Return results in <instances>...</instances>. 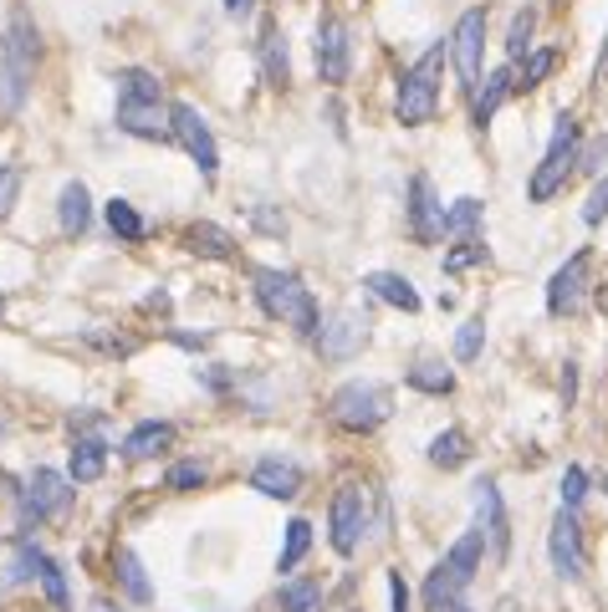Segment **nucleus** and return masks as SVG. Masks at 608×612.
<instances>
[{
    "mask_svg": "<svg viewBox=\"0 0 608 612\" xmlns=\"http://www.w3.org/2000/svg\"><path fill=\"white\" fill-rule=\"evenodd\" d=\"M119 128L149 143H170L174 138V102H164V87L153 72L128 66L119 72Z\"/></svg>",
    "mask_w": 608,
    "mask_h": 612,
    "instance_id": "1",
    "label": "nucleus"
},
{
    "mask_svg": "<svg viewBox=\"0 0 608 612\" xmlns=\"http://www.w3.org/2000/svg\"><path fill=\"white\" fill-rule=\"evenodd\" d=\"M36 57H41L36 21L26 5H16L11 21H5V36H0V113H21L26 108L36 83Z\"/></svg>",
    "mask_w": 608,
    "mask_h": 612,
    "instance_id": "2",
    "label": "nucleus"
},
{
    "mask_svg": "<svg viewBox=\"0 0 608 612\" xmlns=\"http://www.w3.org/2000/svg\"><path fill=\"white\" fill-rule=\"evenodd\" d=\"M251 291H256V301H261V312H266L271 322L291 327L297 337H318L322 332V312H318V301H312V291L302 286V276L276 271V265H256Z\"/></svg>",
    "mask_w": 608,
    "mask_h": 612,
    "instance_id": "3",
    "label": "nucleus"
},
{
    "mask_svg": "<svg viewBox=\"0 0 608 612\" xmlns=\"http://www.w3.org/2000/svg\"><path fill=\"white\" fill-rule=\"evenodd\" d=\"M445 57H450V36H439L414 66L399 72V92H394V117L405 128H424L439 113V77H445Z\"/></svg>",
    "mask_w": 608,
    "mask_h": 612,
    "instance_id": "4",
    "label": "nucleus"
},
{
    "mask_svg": "<svg viewBox=\"0 0 608 612\" xmlns=\"http://www.w3.org/2000/svg\"><path fill=\"white\" fill-rule=\"evenodd\" d=\"M578 153H583L578 117L573 113H558V128H553L547 149H542V164L532 168V179H526V199H532V204H547V199L558 195L562 184L578 174Z\"/></svg>",
    "mask_w": 608,
    "mask_h": 612,
    "instance_id": "5",
    "label": "nucleus"
},
{
    "mask_svg": "<svg viewBox=\"0 0 608 612\" xmlns=\"http://www.w3.org/2000/svg\"><path fill=\"white\" fill-rule=\"evenodd\" d=\"M481 557H486V530L475 526L445 551V562H439L435 572H430V582H424V602H430V612H439L445 602L466 597V587H471L475 572H481Z\"/></svg>",
    "mask_w": 608,
    "mask_h": 612,
    "instance_id": "6",
    "label": "nucleus"
},
{
    "mask_svg": "<svg viewBox=\"0 0 608 612\" xmlns=\"http://www.w3.org/2000/svg\"><path fill=\"white\" fill-rule=\"evenodd\" d=\"M327 414H333V424H343V429L369 434V429H379V424L394 414V398H389V388H384V383L353 378V383H343L338 394L327 398Z\"/></svg>",
    "mask_w": 608,
    "mask_h": 612,
    "instance_id": "7",
    "label": "nucleus"
},
{
    "mask_svg": "<svg viewBox=\"0 0 608 612\" xmlns=\"http://www.w3.org/2000/svg\"><path fill=\"white\" fill-rule=\"evenodd\" d=\"M486 5H471L466 16L456 21V32H450V66H456V77L466 92L481 87V57H486Z\"/></svg>",
    "mask_w": 608,
    "mask_h": 612,
    "instance_id": "8",
    "label": "nucleus"
},
{
    "mask_svg": "<svg viewBox=\"0 0 608 612\" xmlns=\"http://www.w3.org/2000/svg\"><path fill=\"white\" fill-rule=\"evenodd\" d=\"M174 143L195 159V168H200L204 184H215L220 174V149H215V133H210V123L200 117V108H189V102H174Z\"/></svg>",
    "mask_w": 608,
    "mask_h": 612,
    "instance_id": "9",
    "label": "nucleus"
},
{
    "mask_svg": "<svg viewBox=\"0 0 608 612\" xmlns=\"http://www.w3.org/2000/svg\"><path fill=\"white\" fill-rule=\"evenodd\" d=\"M327 530H333V551L338 557H353L363 530H369V496L363 485H343L333 496V511H327Z\"/></svg>",
    "mask_w": 608,
    "mask_h": 612,
    "instance_id": "10",
    "label": "nucleus"
},
{
    "mask_svg": "<svg viewBox=\"0 0 608 612\" xmlns=\"http://www.w3.org/2000/svg\"><path fill=\"white\" fill-rule=\"evenodd\" d=\"M445 210H450V204H439L430 174H414L409 189H405V220H409V235H414L420 246L445 240Z\"/></svg>",
    "mask_w": 608,
    "mask_h": 612,
    "instance_id": "11",
    "label": "nucleus"
},
{
    "mask_svg": "<svg viewBox=\"0 0 608 612\" xmlns=\"http://www.w3.org/2000/svg\"><path fill=\"white\" fill-rule=\"evenodd\" d=\"M588 265H593V250H573V255L553 271V282H547V312L553 316L583 312V301H588Z\"/></svg>",
    "mask_w": 608,
    "mask_h": 612,
    "instance_id": "12",
    "label": "nucleus"
},
{
    "mask_svg": "<svg viewBox=\"0 0 608 612\" xmlns=\"http://www.w3.org/2000/svg\"><path fill=\"white\" fill-rule=\"evenodd\" d=\"M322 352V363H348V358H358L363 352V342H369V316L363 312H333L327 322H322V332L312 337Z\"/></svg>",
    "mask_w": 608,
    "mask_h": 612,
    "instance_id": "13",
    "label": "nucleus"
},
{
    "mask_svg": "<svg viewBox=\"0 0 608 612\" xmlns=\"http://www.w3.org/2000/svg\"><path fill=\"white\" fill-rule=\"evenodd\" d=\"M547 562H553V572H558L562 582H578L583 577V526H578V511H568L562 505L558 515H553V530H547Z\"/></svg>",
    "mask_w": 608,
    "mask_h": 612,
    "instance_id": "14",
    "label": "nucleus"
},
{
    "mask_svg": "<svg viewBox=\"0 0 608 612\" xmlns=\"http://www.w3.org/2000/svg\"><path fill=\"white\" fill-rule=\"evenodd\" d=\"M353 72V36L338 16H322L318 21V77L327 87H343Z\"/></svg>",
    "mask_w": 608,
    "mask_h": 612,
    "instance_id": "15",
    "label": "nucleus"
},
{
    "mask_svg": "<svg viewBox=\"0 0 608 612\" xmlns=\"http://www.w3.org/2000/svg\"><path fill=\"white\" fill-rule=\"evenodd\" d=\"M67 500H72L67 475H57V470H36L32 480H26V490H21V515H26V521H51Z\"/></svg>",
    "mask_w": 608,
    "mask_h": 612,
    "instance_id": "16",
    "label": "nucleus"
},
{
    "mask_svg": "<svg viewBox=\"0 0 608 612\" xmlns=\"http://www.w3.org/2000/svg\"><path fill=\"white\" fill-rule=\"evenodd\" d=\"M471 500H475V511H481V530L491 536V551H496V557H507V547H511V521H507V505H501V490H496V480H491V475H481V480L471 485Z\"/></svg>",
    "mask_w": 608,
    "mask_h": 612,
    "instance_id": "17",
    "label": "nucleus"
},
{
    "mask_svg": "<svg viewBox=\"0 0 608 612\" xmlns=\"http://www.w3.org/2000/svg\"><path fill=\"white\" fill-rule=\"evenodd\" d=\"M251 490H261L266 500H291L297 490H302V464L271 454V460H261L251 470Z\"/></svg>",
    "mask_w": 608,
    "mask_h": 612,
    "instance_id": "18",
    "label": "nucleus"
},
{
    "mask_svg": "<svg viewBox=\"0 0 608 612\" xmlns=\"http://www.w3.org/2000/svg\"><path fill=\"white\" fill-rule=\"evenodd\" d=\"M517 92V66H496V72H486V87H475L471 92V117L475 128H486L491 117L501 113V102Z\"/></svg>",
    "mask_w": 608,
    "mask_h": 612,
    "instance_id": "19",
    "label": "nucleus"
},
{
    "mask_svg": "<svg viewBox=\"0 0 608 612\" xmlns=\"http://www.w3.org/2000/svg\"><path fill=\"white\" fill-rule=\"evenodd\" d=\"M21 566H26V577L36 572V582H41V592H47V602L57 612L72 608V592H67V577H62V566L51 562V557H41L36 547H21Z\"/></svg>",
    "mask_w": 608,
    "mask_h": 612,
    "instance_id": "20",
    "label": "nucleus"
},
{
    "mask_svg": "<svg viewBox=\"0 0 608 612\" xmlns=\"http://www.w3.org/2000/svg\"><path fill=\"white\" fill-rule=\"evenodd\" d=\"M363 291L379 301H389L394 312H420L424 307L414 282H409V276H394V271H369V276H363Z\"/></svg>",
    "mask_w": 608,
    "mask_h": 612,
    "instance_id": "21",
    "label": "nucleus"
},
{
    "mask_svg": "<svg viewBox=\"0 0 608 612\" xmlns=\"http://www.w3.org/2000/svg\"><path fill=\"white\" fill-rule=\"evenodd\" d=\"M261 77H266V87L291 83V57H287V36H282V26H266V32H261Z\"/></svg>",
    "mask_w": 608,
    "mask_h": 612,
    "instance_id": "22",
    "label": "nucleus"
},
{
    "mask_svg": "<svg viewBox=\"0 0 608 612\" xmlns=\"http://www.w3.org/2000/svg\"><path fill=\"white\" fill-rule=\"evenodd\" d=\"M185 246L195 250V255H204V261H231V255H236V235L210 225V220H200V225L185 230Z\"/></svg>",
    "mask_w": 608,
    "mask_h": 612,
    "instance_id": "23",
    "label": "nucleus"
},
{
    "mask_svg": "<svg viewBox=\"0 0 608 612\" xmlns=\"http://www.w3.org/2000/svg\"><path fill=\"white\" fill-rule=\"evenodd\" d=\"M174 445V424H164V419H149V424H138L128 439H123V454L128 460H153L159 449Z\"/></svg>",
    "mask_w": 608,
    "mask_h": 612,
    "instance_id": "24",
    "label": "nucleus"
},
{
    "mask_svg": "<svg viewBox=\"0 0 608 612\" xmlns=\"http://www.w3.org/2000/svg\"><path fill=\"white\" fill-rule=\"evenodd\" d=\"M72 480L77 485H92V480H102V470H108V445L102 439H92V434H83L77 445H72Z\"/></svg>",
    "mask_w": 608,
    "mask_h": 612,
    "instance_id": "25",
    "label": "nucleus"
},
{
    "mask_svg": "<svg viewBox=\"0 0 608 612\" xmlns=\"http://www.w3.org/2000/svg\"><path fill=\"white\" fill-rule=\"evenodd\" d=\"M481 220H486V204L481 199H456L450 210H445V240H475L481 235Z\"/></svg>",
    "mask_w": 608,
    "mask_h": 612,
    "instance_id": "26",
    "label": "nucleus"
},
{
    "mask_svg": "<svg viewBox=\"0 0 608 612\" xmlns=\"http://www.w3.org/2000/svg\"><path fill=\"white\" fill-rule=\"evenodd\" d=\"M57 220H62V230L67 235H83L92 225V199H87L83 184H67L62 199H57Z\"/></svg>",
    "mask_w": 608,
    "mask_h": 612,
    "instance_id": "27",
    "label": "nucleus"
},
{
    "mask_svg": "<svg viewBox=\"0 0 608 612\" xmlns=\"http://www.w3.org/2000/svg\"><path fill=\"white\" fill-rule=\"evenodd\" d=\"M553 72H558V51H553V47H532L522 62H517V92H532V87H542L547 77H553Z\"/></svg>",
    "mask_w": 608,
    "mask_h": 612,
    "instance_id": "28",
    "label": "nucleus"
},
{
    "mask_svg": "<svg viewBox=\"0 0 608 612\" xmlns=\"http://www.w3.org/2000/svg\"><path fill=\"white\" fill-rule=\"evenodd\" d=\"M405 383L409 388H414V394H435V398H445V394H456V373H450V367L445 363H430V358H424V363H414L405 373Z\"/></svg>",
    "mask_w": 608,
    "mask_h": 612,
    "instance_id": "29",
    "label": "nucleus"
},
{
    "mask_svg": "<svg viewBox=\"0 0 608 612\" xmlns=\"http://www.w3.org/2000/svg\"><path fill=\"white\" fill-rule=\"evenodd\" d=\"M471 460V439H466V429H445L430 439V464L435 470H460V464Z\"/></svg>",
    "mask_w": 608,
    "mask_h": 612,
    "instance_id": "30",
    "label": "nucleus"
},
{
    "mask_svg": "<svg viewBox=\"0 0 608 612\" xmlns=\"http://www.w3.org/2000/svg\"><path fill=\"white\" fill-rule=\"evenodd\" d=\"M312 551V526H307L302 515L297 521H287V541H282V557H276V572L282 577H291L297 566H302V557Z\"/></svg>",
    "mask_w": 608,
    "mask_h": 612,
    "instance_id": "31",
    "label": "nucleus"
},
{
    "mask_svg": "<svg viewBox=\"0 0 608 612\" xmlns=\"http://www.w3.org/2000/svg\"><path fill=\"white\" fill-rule=\"evenodd\" d=\"M108 230L119 235L123 246H138V240L149 235V225H144V215H138L128 199H108Z\"/></svg>",
    "mask_w": 608,
    "mask_h": 612,
    "instance_id": "32",
    "label": "nucleus"
},
{
    "mask_svg": "<svg viewBox=\"0 0 608 612\" xmlns=\"http://www.w3.org/2000/svg\"><path fill=\"white\" fill-rule=\"evenodd\" d=\"M532 36H537V5H522L517 16H511V26H507V57L511 62H522L526 51H532Z\"/></svg>",
    "mask_w": 608,
    "mask_h": 612,
    "instance_id": "33",
    "label": "nucleus"
},
{
    "mask_svg": "<svg viewBox=\"0 0 608 612\" xmlns=\"http://www.w3.org/2000/svg\"><path fill=\"white\" fill-rule=\"evenodd\" d=\"M322 608V582L287 577L282 582V612H318Z\"/></svg>",
    "mask_w": 608,
    "mask_h": 612,
    "instance_id": "34",
    "label": "nucleus"
},
{
    "mask_svg": "<svg viewBox=\"0 0 608 612\" xmlns=\"http://www.w3.org/2000/svg\"><path fill=\"white\" fill-rule=\"evenodd\" d=\"M119 582H123V592L134 597V602H153V587H149V577H144L138 551H119Z\"/></svg>",
    "mask_w": 608,
    "mask_h": 612,
    "instance_id": "35",
    "label": "nucleus"
},
{
    "mask_svg": "<svg viewBox=\"0 0 608 612\" xmlns=\"http://www.w3.org/2000/svg\"><path fill=\"white\" fill-rule=\"evenodd\" d=\"M491 250H486V240L475 235V240H456V250H445V271L450 276H460V271H471V265H481Z\"/></svg>",
    "mask_w": 608,
    "mask_h": 612,
    "instance_id": "36",
    "label": "nucleus"
},
{
    "mask_svg": "<svg viewBox=\"0 0 608 612\" xmlns=\"http://www.w3.org/2000/svg\"><path fill=\"white\" fill-rule=\"evenodd\" d=\"M481 348H486V322H481V316H471V322L456 332V363H475V358H481Z\"/></svg>",
    "mask_w": 608,
    "mask_h": 612,
    "instance_id": "37",
    "label": "nucleus"
},
{
    "mask_svg": "<svg viewBox=\"0 0 608 612\" xmlns=\"http://www.w3.org/2000/svg\"><path fill=\"white\" fill-rule=\"evenodd\" d=\"M200 485H204V464H195V460L174 464L170 475H164V490H179V496H185V490H200Z\"/></svg>",
    "mask_w": 608,
    "mask_h": 612,
    "instance_id": "38",
    "label": "nucleus"
},
{
    "mask_svg": "<svg viewBox=\"0 0 608 612\" xmlns=\"http://www.w3.org/2000/svg\"><path fill=\"white\" fill-rule=\"evenodd\" d=\"M583 496H588V475H583L578 464H568V470H562V505H568V511H578V505H583Z\"/></svg>",
    "mask_w": 608,
    "mask_h": 612,
    "instance_id": "39",
    "label": "nucleus"
},
{
    "mask_svg": "<svg viewBox=\"0 0 608 612\" xmlns=\"http://www.w3.org/2000/svg\"><path fill=\"white\" fill-rule=\"evenodd\" d=\"M583 215V225H604V215H608V174L598 184H593V195H588V204L578 210Z\"/></svg>",
    "mask_w": 608,
    "mask_h": 612,
    "instance_id": "40",
    "label": "nucleus"
},
{
    "mask_svg": "<svg viewBox=\"0 0 608 612\" xmlns=\"http://www.w3.org/2000/svg\"><path fill=\"white\" fill-rule=\"evenodd\" d=\"M16 189H21V168H16V164H0V220L11 215V204H16Z\"/></svg>",
    "mask_w": 608,
    "mask_h": 612,
    "instance_id": "41",
    "label": "nucleus"
},
{
    "mask_svg": "<svg viewBox=\"0 0 608 612\" xmlns=\"http://www.w3.org/2000/svg\"><path fill=\"white\" fill-rule=\"evenodd\" d=\"M608 159V138H593V143H583V153H578V174H598V164Z\"/></svg>",
    "mask_w": 608,
    "mask_h": 612,
    "instance_id": "42",
    "label": "nucleus"
},
{
    "mask_svg": "<svg viewBox=\"0 0 608 612\" xmlns=\"http://www.w3.org/2000/svg\"><path fill=\"white\" fill-rule=\"evenodd\" d=\"M389 597H394V612H409V587L399 572H389Z\"/></svg>",
    "mask_w": 608,
    "mask_h": 612,
    "instance_id": "43",
    "label": "nucleus"
},
{
    "mask_svg": "<svg viewBox=\"0 0 608 612\" xmlns=\"http://www.w3.org/2000/svg\"><path fill=\"white\" fill-rule=\"evenodd\" d=\"M251 220L261 225L266 235H287V220H276V215H266V210H251Z\"/></svg>",
    "mask_w": 608,
    "mask_h": 612,
    "instance_id": "44",
    "label": "nucleus"
},
{
    "mask_svg": "<svg viewBox=\"0 0 608 612\" xmlns=\"http://www.w3.org/2000/svg\"><path fill=\"white\" fill-rule=\"evenodd\" d=\"M174 342H179V348H189V352H200L204 342H210V332H200V337H195V332H174Z\"/></svg>",
    "mask_w": 608,
    "mask_h": 612,
    "instance_id": "45",
    "label": "nucleus"
},
{
    "mask_svg": "<svg viewBox=\"0 0 608 612\" xmlns=\"http://www.w3.org/2000/svg\"><path fill=\"white\" fill-rule=\"evenodd\" d=\"M225 5V16H251L256 11V0H220Z\"/></svg>",
    "mask_w": 608,
    "mask_h": 612,
    "instance_id": "46",
    "label": "nucleus"
},
{
    "mask_svg": "<svg viewBox=\"0 0 608 612\" xmlns=\"http://www.w3.org/2000/svg\"><path fill=\"white\" fill-rule=\"evenodd\" d=\"M598 83H608V36H604V51H598Z\"/></svg>",
    "mask_w": 608,
    "mask_h": 612,
    "instance_id": "47",
    "label": "nucleus"
},
{
    "mask_svg": "<svg viewBox=\"0 0 608 612\" xmlns=\"http://www.w3.org/2000/svg\"><path fill=\"white\" fill-rule=\"evenodd\" d=\"M439 612H471V602H466V597H456V602H445Z\"/></svg>",
    "mask_w": 608,
    "mask_h": 612,
    "instance_id": "48",
    "label": "nucleus"
},
{
    "mask_svg": "<svg viewBox=\"0 0 608 612\" xmlns=\"http://www.w3.org/2000/svg\"><path fill=\"white\" fill-rule=\"evenodd\" d=\"M98 612H119V608H113V602H98Z\"/></svg>",
    "mask_w": 608,
    "mask_h": 612,
    "instance_id": "49",
    "label": "nucleus"
},
{
    "mask_svg": "<svg viewBox=\"0 0 608 612\" xmlns=\"http://www.w3.org/2000/svg\"><path fill=\"white\" fill-rule=\"evenodd\" d=\"M0 312H5V291H0Z\"/></svg>",
    "mask_w": 608,
    "mask_h": 612,
    "instance_id": "50",
    "label": "nucleus"
},
{
    "mask_svg": "<svg viewBox=\"0 0 608 612\" xmlns=\"http://www.w3.org/2000/svg\"><path fill=\"white\" fill-rule=\"evenodd\" d=\"M0 434H5V424H0Z\"/></svg>",
    "mask_w": 608,
    "mask_h": 612,
    "instance_id": "51",
    "label": "nucleus"
}]
</instances>
